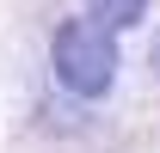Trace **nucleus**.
Returning <instances> with one entry per match:
<instances>
[{"instance_id": "nucleus-1", "label": "nucleus", "mask_w": 160, "mask_h": 153, "mask_svg": "<svg viewBox=\"0 0 160 153\" xmlns=\"http://www.w3.org/2000/svg\"><path fill=\"white\" fill-rule=\"evenodd\" d=\"M49 67L74 98H105L117 80V43L99 19H68L49 43Z\"/></svg>"}, {"instance_id": "nucleus-2", "label": "nucleus", "mask_w": 160, "mask_h": 153, "mask_svg": "<svg viewBox=\"0 0 160 153\" xmlns=\"http://www.w3.org/2000/svg\"><path fill=\"white\" fill-rule=\"evenodd\" d=\"M142 12H148V0H86V19H99L105 31H129L142 25Z\"/></svg>"}, {"instance_id": "nucleus-3", "label": "nucleus", "mask_w": 160, "mask_h": 153, "mask_svg": "<svg viewBox=\"0 0 160 153\" xmlns=\"http://www.w3.org/2000/svg\"><path fill=\"white\" fill-rule=\"evenodd\" d=\"M154 67H160V37H154Z\"/></svg>"}]
</instances>
